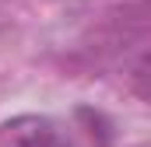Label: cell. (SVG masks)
I'll return each instance as SVG.
<instances>
[{
	"instance_id": "1",
	"label": "cell",
	"mask_w": 151,
	"mask_h": 147,
	"mask_svg": "<svg viewBox=\"0 0 151 147\" xmlns=\"http://www.w3.org/2000/svg\"><path fill=\"white\" fill-rule=\"evenodd\" d=\"M0 147H77L53 116H11L0 123Z\"/></svg>"
}]
</instances>
